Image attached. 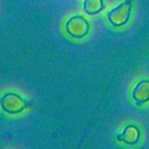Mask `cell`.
<instances>
[{
	"label": "cell",
	"instance_id": "6",
	"mask_svg": "<svg viewBox=\"0 0 149 149\" xmlns=\"http://www.w3.org/2000/svg\"><path fill=\"white\" fill-rule=\"evenodd\" d=\"M104 7L103 0H84L83 9L87 14L95 15L103 10Z\"/></svg>",
	"mask_w": 149,
	"mask_h": 149
},
{
	"label": "cell",
	"instance_id": "1",
	"mask_svg": "<svg viewBox=\"0 0 149 149\" xmlns=\"http://www.w3.org/2000/svg\"><path fill=\"white\" fill-rule=\"evenodd\" d=\"M131 10V2L130 1H125L109 12L108 14L109 22L116 27L124 26L130 20Z\"/></svg>",
	"mask_w": 149,
	"mask_h": 149
},
{
	"label": "cell",
	"instance_id": "5",
	"mask_svg": "<svg viewBox=\"0 0 149 149\" xmlns=\"http://www.w3.org/2000/svg\"><path fill=\"white\" fill-rule=\"evenodd\" d=\"M140 138V131L135 125H128L122 133L117 136V139L128 145L135 144Z\"/></svg>",
	"mask_w": 149,
	"mask_h": 149
},
{
	"label": "cell",
	"instance_id": "3",
	"mask_svg": "<svg viewBox=\"0 0 149 149\" xmlns=\"http://www.w3.org/2000/svg\"><path fill=\"white\" fill-rule=\"evenodd\" d=\"M1 106L6 113L10 114H17L26 109L27 103L18 95L9 93L1 97Z\"/></svg>",
	"mask_w": 149,
	"mask_h": 149
},
{
	"label": "cell",
	"instance_id": "4",
	"mask_svg": "<svg viewBox=\"0 0 149 149\" xmlns=\"http://www.w3.org/2000/svg\"><path fill=\"white\" fill-rule=\"evenodd\" d=\"M132 97L138 104H143L149 100V80L140 81L132 92Z\"/></svg>",
	"mask_w": 149,
	"mask_h": 149
},
{
	"label": "cell",
	"instance_id": "2",
	"mask_svg": "<svg viewBox=\"0 0 149 149\" xmlns=\"http://www.w3.org/2000/svg\"><path fill=\"white\" fill-rule=\"evenodd\" d=\"M90 25L87 20L81 15L71 17L65 24V30L71 36L81 39L88 33Z\"/></svg>",
	"mask_w": 149,
	"mask_h": 149
}]
</instances>
